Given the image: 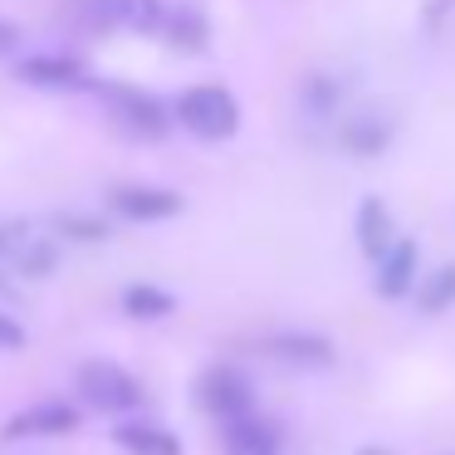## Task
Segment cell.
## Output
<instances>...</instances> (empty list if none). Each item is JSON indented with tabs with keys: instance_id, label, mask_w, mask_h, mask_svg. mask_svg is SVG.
I'll return each mask as SVG.
<instances>
[{
	"instance_id": "25",
	"label": "cell",
	"mask_w": 455,
	"mask_h": 455,
	"mask_svg": "<svg viewBox=\"0 0 455 455\" xmlns=\"http://www.w3.org/2000/svg\"><path fill=\"white\" fill-rule=\"evenodd\" d=\"M357 455H396V451H387V445H357Z\"/></svg>"
},
{
	"instance_id": "2",
	"label": "cell",
	"mask_w": 455,
	"mask_h": 455,
	"mask_svg": "<svg viewBox=\"0 0 455 455\" xmlns=\"http://www.w3.org/2000/svg\"><path fill=\"white\" fill-rule=\"evenodd\" d=\"M172 118L196 142H230L240 132V99L226 84H191L172 99Z\"/></svg>"
},
{
	"instance_id": "11",
	"label": "cell",
	"mask_w": 455,
	"mask_h": 455,
	"mask_svg": "<svg viewBox=\"0 0 455 455\" xmlns=\"http://www.w3.org/2000/svg\"><path fill=\"white\" fill-rule=\"evenodd\" d=\"M220 445L226 455H284V431L269 416L245 411L235 421H220Z\"/></svg>"
},
{
	"instance_id": "13",
	"label": "cell",
	"mask_w": 455,
	"mask_h": 455,
	"mask_svg": "<svg viewBox=\"0 0 455 455\" xmlns=\"http://www.w3.org/2000/svg\"><path fill=\"white\" fill-rule=\"evenodd\" d=\"M162 40H167L172 50H181V54H206V44H211L206 11H201L196 0H172V15H167Z\"/></svg>"
},
{
	"instance_id": "6",
	"label": "cell",
	"mask_w": 455,
	"mask_h": 455,
	"mask_svg": "<svg viewBox=\"0 0 455 455\" xmlns=\"http://www.w3.org/2000/svg\"><path fill=\"white\" fill-rule=\"evenodd\" d=\"M84 426V411L64 396H44V402H30L5 421L0 441H60V435H74Z\"/></svg>"
},
{
	"instance_id": "4",
	"label": "cell",
	"mask_w": 455,
	"mask_h": 455,
	"mask_svg": "<svg viewBox=\"0 0 455 455\" xmlns=\"http://www.w3.org/2000/svg\"><path fill=\"white\" fill-rule=\"evenodd\" d=\"M196 406L211 416V421H235V416H245V411H255V382H250V372L245 367H235V363H211L206 372L196 377Z\"/></svg>"
},
{
	"instance_id": "9",
	"label": "cell",
	"mask_w": 455,
	"mask_h": 455,
	"mask_svg": "<svg viewBox=\"0 0 455 455\" xmlns=\"http://www.w3.org/2000/svg\"><path fill=\"white\" fill-rule=\"evenodd\" d=\"M113 445H118L123 455H187V445H181V435L172 431V426L152 421V416H118V426H113Z\"/></svg>"
},
{
	"instance_id": "24",
	"label": "cell",
	"mask_w": 455,
	"mask_h": 455,
	"mask_svg": "<svg viewBox=\"0 0 455 455\" xmlns=\"http://www.w3.org/2000/svg\"><path fill=\"white\" fill-rule=\"evenodd\" d=\"M15 235H20V226H0V275H11V250H15Z\"/></svg>"
},
{
	"instance_id": "22",
	"label": "cell",
	"mask_w": 455,
	"mask_h": 455,
	"mask_svg": "<svg viewBox=\"0 0 455 455\" xmlns=\"http://www.w3.org/2000/svg\"><path fill=\"white\" fill-rule=\"evenodd\" d=\"M25 338H30V333H25V323H20V318L0 308V353H20V347H25Z\"/></svg>"
},
{
	"instance_id": "16",
	"label": "cell",
	"mask_w": 455,
	"mask_h": 455,
	"mask_svg": "<svg viewBox=\"0 0 455 455\" xmlns=\"http://www.w3.org/2000/svg\"><path fill=\"white\" fill-rule=\"evenodd\" d=\"M338 142H343L353 157H377V152H387V142H392V123L377 118V113H363V118H343V128H338Z\"/></svg>"
},
{
	"instance_id": "21",
	"label": "cell",
	"mask_w": 455,
	"mask_h": 455,
	"mask_svg": "<svg viewBox=\"0 0 455 455\" xmlns=\"http://www.w3.org/2000/svg\"><path fill=\"white\" fill-rule=\"evenodd\" d=\"M167 15H172V0H132L128 25L138 35H162L167 30Z\"/></svg>"
},
{
	"instance_id": "10",
	"label": "cell",
	"mask_w": 455,
	"mask_h": 455,
	"mask_svg": "<svg viewBox=\"0 0 455 455\" xmlns=\"http://www.w3.org/2000/svg\"><path fill=\"white\" fill-rule=\"evenodd\" d=\"M269 353L289 367H304V372H323L338 363V343L328 333H308V328H284V333L269 338Z\"/></svg>"
},
{
	"instance_id": "1",
	"label": "cell",
	"mask_w": 455,
	"mask_h": 455,
	"mask_svg": "<svg viewBox=\"0 0 455 455\" xmlns=\"http://www.w3.org/2000/svg\"><path fill=\"white\" fill-rule=\"evenodd\" d=\"M93 93H99L108 123L123 132V138H132V142H162L172 128H177V118H172V103H162L157 93L138 89V84L103 79Z\"/></svg>"
},
{
	"instance_id": "14",
	"label": "cell",
	"mask_w": 455,
	"mask_h": 455,
	"mask_svg": "<svg viewBox=\"0 0 455 455\" xmlns=\"http://www.w3.org/2000/svg\"><path fill=\"white\" fill-rule=\"evenodd\" d=\"M54 265H60V235H30V230L20 226V235H15V250H11V275L20 279H50Z\"/></svg>"
},
{
	"instance_id": "23",
	"label": "cell",
	"mask_w": 455,
	"mask_h": 455,
	"mask_svg": "<svg viewBox=\"0 0 455 455\" xmlns=\"http://www.w3.org/2000/svg\"><path fill=\"white\" fill-rule=\"evenodd\" d=\"M20 44H25V30L15 20H5V15H0V60H11Z\"/></svg>"
},
{
	"instance_id": "20",
	"label": "cell",
	"mask_w": 455,
	"mask_h": 455,
	"mask_svg": "<svg viewBox=\"0 0 455 455\" xmlns=\"http://www.w3.org/2000/svg\"><path fill=\"white\" fill-rule=\"evenodd\" d=\"M343 84L333 79V74H314V79H304V103L314 113H338V103H343Z\"/></svg>"
},
{
	"instance_id": "15",
	"label": "cell",
	"mask_w": 455,
	"mask_h": 455,
	"mask_svg": "<svg viewBox=\"0 0 455 455\" xmlns=\"http://www.w3.org/2000/svg\"><path fill=\"white\" fill-rule=\"evenodd\" d=\"M123 314L138 318V323H162V318L177 314V294L152 284V279H138V284L123 289Z\"/></svg>"
},
{
	"instance_id": "17",
	"label": "cell",
	"mask_w": 455,
	"mask_h": 455,
	"mask_svg": "<svg viewBox=\"0 0 455 455\" xmlns=\"http://www.w3.org/2000/svg\"><path fill=\"white\" fill-rule=\"evenodd\" d=\"M416 308L421 314H445V308H455V259H445V265H435L431 275L416 279Z\"/></svg>"
},
{
	"instance_id": "7",
	"label": "cell",
	"mask_w": 455,
	"mask_h": 455,
	"mask_svg": "<svg viewBox=\"0 0 455 455\" xmlns=\"http://www.w3.org/2000/svg\"><path fill=\"white\" fill-rule=\"evenodd\" d=\"M108 211L118 220H132V226H157V220H172L187 211L181 191L172 187H152V181H123V187L108 191Z\"/></svg>"
},
{
	"instance_id": "3",
	"label": "cell",
	"mask_w": 455,
	"mask_h": 455,
	"mask_svg": "<svg viewBox=\"0 0 455 455\" xmlns=\"http://www.w3.org/2000/svg\"><path fill=\"white\" fill-rule=\"evenodd\" d=\"M74 392L84 396V406H93V411H103V416H132L148 402L142 382L123 363H113V357H89V363H79Z\"/></svg>"
},
{
	"instance_id": "18",
	"label": "cell",
	"mask_w": 455,
	"mask_h": 455,
	"mask_svg": "<svg viewBox=\"0 0 455 455\" xmlns=\"http://www.w3.org/2000/svg\"><path fill=\"white\" fill-rule=\"evenodd\" d=\"M54 235L60 240H74V245H103L113 235V226L93 211H60L54 216Z\"/></svg>"
},
{
	"instance_id": "8",
	"label": "cell",
	"mask_w": 455,
	"mask_h": 455,
	"mask_svg": "<svg viewBox=\"0 0 455 455\" xmlns=\"http://www.w3.org/2000/svg\"><path fill=\"white\" fill-rule=\"evenodd\" d=\"M372 289L382 299H411L416 294V279H421V245L411 235H396L387 255L372 259Z\"/></svg>"
},
{
	"instance_id": "12",
	"label": "cell",
	"mask_w": 455,
	"mask_h": 455,
	"mask_svg": "<svg viewBox=\"0 0 455 455\" xmlns=\"http://www.w3.org/2000/svg\"><path fill=\"white\" fill-rule=\"evenodd\" d=\"M353 235H357V250H363L367 259H377V255L392 250V240L402 235V230H396V216L382 196H363L357 201V216H353Z\"/></svg>"
},
{
	"instance_id": "5",
	"label": "cell",
	"mask_w": 455,
	"mask_h": 455,
	"mask_svg": "<svg viewBox=\"0 0 455 455\" xmlns=\"http://www.w3.org/2000/svg\"><path fill=\"white\" fill-rule=\"evenodd\" d=\"M15 79H20L25 89H40V93H89V89H99L89 64H84L79 54H64V50H40V54L15 60Z\"/></svg>"
},
{
	"instance_id": "19",
	"label": "cell",
	"mask_w": 455,
	"mask_h": 455,
	"mask_svg": "<svg viewBox=\"0 0 455 455\" xmlns=\"http://www.w3.org/2000/svg\"><path fill=\"white\" fill-rule=\"evenodd\" d=\"M74 15L89 30H118V25H128L132 0H74Z\"/></svg>"
}]
</instances>
